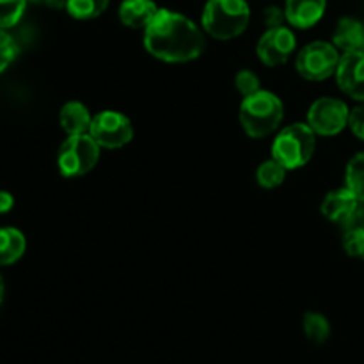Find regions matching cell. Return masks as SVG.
Wrapping results in <instances>:
<instances>
[{
  "label": "cell",
  "instance_id": "7402d4cb",
  "mask_svg": "<svg viewBox=\"0 0 364 364\" xmlns=\"http://www.w3.org/2000/svg\"><path fill=\"white\" fill-rule=\"evenodd\" d=\"M343 249L350 258L364 259V224L345 230Z\"/></svg>",
  "mask_w": 364,
  "mask_h": 364
},
{
  "label": "cell",
  "instance_id": "9c48e42d",
  "mask_svg": "<svg viewBox=\"0 0 364 364\" xmlns=\"http://www.w3.org/2000/svg\"><path fill=\"white\" fill-rule=\"evenodd\" d=\"M322 215L343 230L364 224V203L355 198L347 187L336 188L323 198Z\"/></svg>",
  "mask_w": 364,
  "mask_h": 364
},
{
  "label": "cell",
  "instance_id": "8992f818",
  "mask_svg": "<svg viewBox=\"0 0 364 364\" xmlns=\"http://www.w3.org/2000/svg\"><path fill=\"white\" fill-rule=\"evenodd\" d=\"M340 59V50L334 46V43L315 41L306 45L297 53L295 68H297L299 75L306 80L320 82L336 73Z\"/></svg>",
  "mask_w": 364,
  "mask_h": 364
},
{
  "label": "cell",
  "instance_id": "3957f363",
  "mask_svg": "<svg viewBox=\"0 0 364 364\" xmlns=\"http://www.w3.org/2000/svg\"><path fill=\"white\" fill-rule=\"evenodd\" d=\"M251 11L245 0H208L203 9L201 23L217 41H230L244 34Z\"/></svg>",
  "mask_w": 364,
  "mask_h": 364
},
{
  "label": "cell",
  "instance_id": "83f0119b",
  "mask_svg": "<svg viewBox=\"0 0 364 364\" xmlns=\"http://www.w3.org/2000/svg\"><path fill=\"white\" fill-rule=\"evenodd\" d=\"M45 4L52 9H66L68 0H45Z\"/></svg>",
  "mask_w": 364,
  "mask_h": 364
},
{
  "label": "cell",
  "instance_id": "5b68a950",
  "mask_svg": "<svg viewBox=\"0 0 364 364\" xmlns=\"http://www.w3.org/2000/svg\"><path fill=\"white\" fill-rule=\"evenodd\" d=\"M100 160V146L89 134L68 135L57 153V167L64 178L91 173Z\"/></svg>",
  "mask_w": 364,
  "mask_h": 364
},
{
  "label": "cell",
  "instance_id": "2e32d148",
  "mask_svg": "<svg viewBox=\"0 0 364 364\" xmlns=\"http://www.w3.org/2000/svg\"><path fill=\"white\" fill-rule=\"evenodd\" d=\"M27 249L25 235L16 228H0V267L16 263Z\"/></svg>",
  "mask_w": 364,
  "mask_h": 364
},
{
  "label": "cell",
  "instance_id": "5bb4252c",
  "mask_svg": "<svg viewBox=\"0 0 364 364\" xmlns=\"http://www.w3.org/2000/svg\"><path fill=\"white\" fill-rule=\"evenodd\" d=\"M333 43L343 53H364V23L354 18H343L338 21L333 34Z\"/></svg>",
  "mask_w": 364,
  "mask_h": 364
},
{
  "label": "cell",
  "instance_id": "603a6c76",
  "mask_svg": "<svg viewBox=\"0 0 364 364\" xmlns=\"http://www.w3.org/2000/svg\"><path fill=\"white\" fill-rule=\"evenodd\" d=\"M18 53V45L13 39V36L7 34L6 28L0 27V73L9 68V64L13 63L14 57Z\"/></svg>",
  "mask_w": 364,
  "mask_h": 364
},
{
  "label": "cell",
  "instance_id": "9a60e30c",
  "mask_svg": "<svg viewBox=\"0 0 364 364\" xmlns=\"http://www.w3.org/2000/svg\"><path fill=\"white\" fill-rule=\"evenodd\" d=\"M59 121L63 130L68 135H78V134H89L91 128V114L89 109L82 102H68L64 103L63 109L59 112Z\"/></svg>",
  "mask_w": 364,
  "mask_h": 364
},
{
  "label": "cell",
  "instance_id": "f1b7e54d",
  "mask_svg": "<svg viewBox=\"0 0 364 364\" xmlns=\"http://www.w3.org/2000/svg\"><path fill=\"white\" fill-rule=\"evenodd\" d=\"M4 294H6V287H4L2 276H0V304H2V301H4Z\"/></svg>",
  "mask_w": 364,
  "mask_h": 364
},
{
  "label": "cell",
  "instance_id": "4fadbf2b",
  "mask_svg": "<svg viewBox=\"0 0 364 364\" xmlns=\"http://www.w3.org/2000/svg\"><path fill=\"white\" fill-rule=\"evenodd\" d=\"M117 13L123 25L144 31L159 13V6L153 0H123Z\"/></svg>",
  "mask_w": 364,
  "mask_h": 364
},
{
  "label": "cell",
  "instance_id": "ac0fdd59",
  "mask_svg": "<svg viewBox=\"0 0 364 364\" xmlns=\"http://www.w3.org/2000/svg\"><path fill=\"white\" fill-rule=\"evenodd\" d=\"M345 187L364 203V151L352 156L345 169Z\"/></svg>",
  "mask_w": 364,
  "mask_h": 364
},
{
  "label": "cell",
  "instance_id": "ffe728a7",
  "mask_svg": "<svg viewBox=\"0 0 364 364\" xmlns=\"http://www.w3.org/2000/svg\"><path fill=\"white\" fill-rule=\"evenodd\" d=\"M110 0H68L66 11L77 20H92L103 14Z\"/></svg>",
  "mask_w": 364,
  "mask_h": 364
},
{
  "label": "cell",
  "instance_id": "ba28073f",
  "mask_svg": "<svg viewBox=\"0 0 364 364\" xmlns=\"http://www.w3.org/2000/svg\"><path fill=\"white\" fill-rule=\"evenodd\" d=\"M89 135L98 142L100 148L117 149L132 141L134 127L124 114L116 110H103L92 117Z\"/></svg>",
  "mask_w": 364,
  "mask_h": 364
},
{
  "label": "cell",
  "instance_id": "7a4b0ae2",
  "mask_svg": "<svg viewBox=\"0 0 364 364\" xmlns=\"http://www.w3.org/2000/svg\"><path fill=\"white\" fill-rule=\"evenodd\" d=\"M240 124L252 139L272 135L284 117V107L279 96L270 91H262L245 96L240 105Z\"/></svg>",
  "mask_w": 364,
  "mask_h": 364
},
{
  "label": "cell",
  "instance_id": "44dd1931",
  "mask_svg": "<svg viewBox=\"0 0 364 364\" xmlns=\"http://www.w3.org/2000/svg\"><path fill=\"white\" fill-rule=\"evenodd\" d=\"M28 0H0V27H14L21 20Z\"/></svg>",
  "mask_w": 364,
  "mask_h": 364
},
{
  "label": "cell",
  "instance_id": "d6986e66",
  "mask_svg": "<svg viewBox=\"0 0 364 364\" xmlns=\"http://www.w3.org/2000/svg\"><path fill=\"white\" fill-rule=\"evenodd\" d=\"M287 171V167L281 162H277L276 159L265 160L263 164H259L258 171H256V181L263 188H276L284 181Z\"/></svg>",
  "mask_w": 364,
  "mask_h": 364
},
{
  "label": "cell",
  "instance_id": "6da1fadb",
  "mask_svg": "<svg viewBox=\"0 0 364 364\" xmlns=\"http://www.w3.org/2000/svg\"><path fill=\"white\" fill-rule=\"evenodd\" d=\"M201 28L183 14L159 9L151 23L144 28V46L148 53L164 63H188L205 52Z\"/></svg>",
  "mask_w": 364,
  "mask_h": 364
},
{
  "label": "cell",
  "instance_id": "7c38bea8",
  "mask_svg": "<svg viewBox=\"0 0 364 364\" xmlns=\"http://www.w3.org/2000/svg\"><path fill=\"white\" fill-rule=\"evenodd\" d=\"M327 0H287L284 16L295 28H311L322 20Z\"/></svg>",
  "mask_w": 364,
  "mask_h": 364
},
{
  "label": "cell",
  "instance_id": "4316f807",
  "mask_svg": "<svg viewBox=\"0 0 364 364\" xmlns=\"http://www.w3.org/2000/svg\"><path fill=\"white\" fill-rule=\"evenodd\" d=\"M14 206V198L11 192L0 191V213L11 212V208Z\"/></svg>",
  "mask_w": 364,
  "mask_h": 364
},
{
  "label": "cell",
  "instance_id": "30bf717a",
  "mask_svg": "<svg viewBox=\"0 0 364 364\" xmlns=\"http://www.w3.org/2000/svg\"><path fill=\"white\" fill-rule=\"evenodd\" d=\"M295 46H297L295 34L288 27L281 25V27L267 28L265 34L259 38L256 53L265 66L274 68L287 63L295 52Z\"/></svg>",
  "mask_w": 364,
  "mask_h": 364
},
{
  "label": "cell",
  "instance_id": "e0dca14e",
  "mask_svg": "<svg viewBox=\"0 0 364 364\" xmlns=\"http://www.w3.org/2000/svg\"><path fill=\"white\" fill-rule=\"evenodd\" d=\"M302 327H304V334L309 341L316 345H322L329 340L331 336V323L322 313L308 311L302 320Z\"/></svg>",
  "mask_w": 364,
  "mask_h": 364
},
{
  "label": "cell",
  "instance_id": "cb8c5ba5",
  "mask_svg": "<svg viewBox=\"0 0 364 364\" xmlns=\"http://www.w3.org/2000/svg\"><path fill=\"white\" fill-rule=\"evenodd\" d=\"M235 87L242 96H251L259 91V78L255 71L251 70H240L235 77Z\"/></svg>",
  "mask_w": 364,
  "mask_h": 364
},
{
  "label": "cell",
  "instance_id": "484cf974",
  "mask_svg": "<svg viewBox=\"0 0 364 364\" xmlns=\"http://www.w3.org/2000/svg\"><path fill=\"white\" fill-rule=\"evenodd\" d=\"M263 20H265V25L269 28L281 27L283 21L287 20V16H284V9H281V7L277 6H269L265 11H263Z\"/></svg>",
  "mask_w": 364,
  "mask_h": 364
},
{
  "label": "cell",
  "instance_id": "52a82bcc",
  "mask_svg": "<svg viewBox=\"0 0 364 364\" xmlns=\"http://www.w3.org/2000/svg\"><path fill=\"white\" fill-rule=\"evenodd\" d=\"M348 116H350V109L347 107V103L338 98L323 96L311 103L306 123L311 127L316 135L333 137L348 127Z\"/></svg>",
  "mask_w": 364,
  "mask_h": 364
},
{
  "label": "cell",
  "instance_id": "d4e9b609",
  "mask_svg": "<svg viewBox=\"0 0 364 364\" xmlns=\"http://www.w3.org/2000/svg\"><path fill=\"white\" fill-rule=\"evenodd\" d=\"M348 128L352 130V134L358 139L364 141V102L361 105L354 107L350 110V116H348Z\"/></svg>",
  "mask_w": 364,
  "mask_h": 364
},
{
  "label": "cell",
  "instance_id": "277c9868",
  "mask_svg": "<svg viewBox=\"0 0 364 364\" xmlns=\"http://www.w3.org/2000/svg\"><path fill=\"white\" fill-rule=\"evenodd\" d=\"M316 148V134L308 123H294L283 128L274 139L272 159L283 164L288 171L304 167L311 160Z\"/></svg>",
  "mask_w": 364,
  "mask_h": 364
},
{
  "label": "cell",
  "instance_id": "8fae6325",
  "mask_svg": "<svg viewBox=\"0 0 364 364\" xmlns=\"http://www.w3.org/2000/svg\"><path fill=\"white\" fill-rule=\"evenodd\" d=\"M334 75L345 95L355 102H364V53H343Z\"/></svg>",
  "mask_w": 364,
  "mask_h": 364
},
{
  "label": "cell",
  "instance_id": "f546056e",
  "mask_svg": "<svg viewBox=\"0 0 364 364\" xmlns=\"http://www.w3.org/2000/svg\"><path fill=\"white\" fill-rule=\"evenodd\" d=\"M31 2H45V0H31Z\"/></svg>",
  "mask_w": 364,
  "mask_h": 364
}]
</instances>
